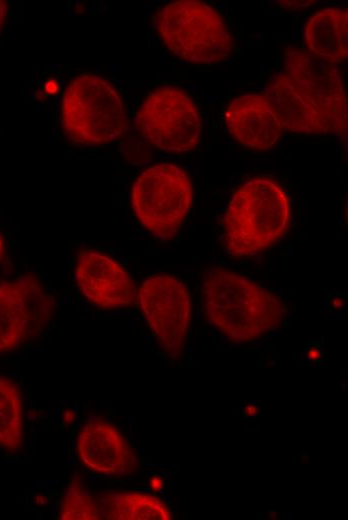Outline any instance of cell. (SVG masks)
<instances>
[{
  "label": "cell",
  "instance_id": "obj_3",
  "mask_svg": "<svg viewBox=\"0 0 348 520\" xmlns=\"http://www.w3.org/2000/svg\"><path fill=\"white\" fill-rule=\"evenodd\" d=\"M157 30L168 50L193 64H216L233 50L231 34L221 15L209 4L179 0L165 5Z\"/></svg>",
  "mask_w": 348,
  "mask_h": 520
},
{
  "label": "cell",
  "instance_id": "obj_19",
  "mask_svg": "<svg viewBox=\"0 0 348 520\" xmlns=\"http://www.w3.org/2000/svg\"><path fill=\"white\" fill-rule=\"evenodd\" d=\"M150 485H151L153 490L158 491V490H160L162 488L163 483H162V480L159 477H154L151 480V484Z\"/></svg>",
  "mask_w": 348,
  "mask_h": 520
},
{
  "label": "cell",
  "instance_id": "obj_16",
  "mask_svg": "<svg viewBox=\"0 0 348 520\" xmlns=\"http://www.w3.org/2000/svg\"><path fill=\"white\" fill-rule=\"evenodd\" d=\"M22 401L17 386L0 376V446L16 450L22 444Z\"/></svg>",
  "mask_w": 348,
  "mask_h": 520
},
{
  "label": "cell",
  "instance_id": "obj_21",
  "mask_svg": "<svg viewBox=\"0 0 348 520\" xmlns=\"http://www.w3.org/2000/svg\"><path fill=\"white\" fill-rule=\"evenodd\" d=\"M2 254H3V241H2V238L0 236V259L2 257Z\"/></svg>",
  "mask_w": 348,
  "mask_h": 520
},
{
  "label": "cell",
  "instance_id": "obj_14",
  "mask_svg": "<svg viewBox=\"0 0 348 520\" xmlns=\"http://www.w3.org/2000/svg\"><path fill=\"white\" fill-rule=\"evenodd\" d=\"M308 51L330 63L348 57V12L341 8H324L314 13L305 26Z\"/></svg>",
  "mask_w": 348,
  "mask_h": 520
},
{
  "label": "cell",
  "instance_id": "obj_6",
  "mask_svg": "<svg viewBox=\"0 0 348 520\" xmlns=\"http://www.w3.org/2000/svg\"><path fill=\"white\" fill-rule=\"evenodd\" d=\"M135 126L152 145L175 153L195 148L202 132L196 104L183 90L173 86L158 88L145 98Z\"/></svg>",
  "mask_w": 348,
  "mask_h": 520
},
{
  "label": "cell",
  "instance_id": "obj_13",
  "mask_svg": "<svg viewBox=\"0 0 348 520\" xmlns=\"http://www.w3.org/2000/svg\"><path fill=\"white\" fill-rule=\"evenodd\" d=\"M266 96L273 104L283 128L305 135L332 134L319 112L284 72L270 79Z\"/></svg>",
  "mask_w": 348,
  "mask_h": 520
},
{
  "label": "cell",
  "instance_id": "obj_10",
  "mask_svg": "<svg viewBox=\"0 0 348 520\" xmlns=\"http://www.w3.org/2000/svg\"><path fill=\"white\" fill-rule=\"evenodd\" d=\"M76 452L82 465L90 472L106 478H122L135 473L138 457L113 424L97 418L80 428Z\"/></svg>",
  "mask_w": 348,
  "mask_h": 520
},
{
  "label": "cell",
  "instance_id": "obj_7",
  "mask_svg": "<svg viewBox=\"0 0 348 520\" xmlns=\"http://www.w3.org/2000/svg\"><path fill=\"white\" fill-rule=\"evenodd\" d=\"M284 73L319 112L332 134L347 129V98L335 64L307 50L289 47L284 52Z\"/></svg>",
  "mask_w": 348,
  "mask_h": 520
},
{
  "label": "cell",
  "instance_id": "obj_5",
  "mask_svg": "<svg viewBox=\"0 0 348 520\" xmlns=\"http://www.w3.org/2000/svg\"><path fill=\"white\" fill-rule=\"evenodd\" d=\"M192 200L193 188L188 175L170 163L144 170L131 191V204L138 220L160 240H169L177 234Z\"/></svg>",
  "mask_w": 348,
  "mask_h": 520
},
{
  "label": "cell",
  "instance_id": "obj_4",
  "mask_svg": "<svg viewBox=\"0 0 348 520\" xmlns=\"http://www.w3.org/2000/svg\"><path fill=\"white\" fill-rule=\"evenodd\" d=\"M61 122L71 141L80 145L109 143L128 127L120 95L106 79L93 73L80 74L66 87Z\"/></svg>",
  "mask_w": 348,
  "mask_h": 520
},
{
  "label": "cell",
  "instance_id": "obj_12",
  "mask_svg": "<svg viewBox=\"0 0 348 520\" xmlns=\"http://www.w3.org/2000/svg\"><path fill=\"white\" fill-rule=\"evenodd\" d=\"M224 122L236 142L257 150L275 146L284 129L266 94L237 96L227 106Z\"/></svg>",
  "mask_w": 348,
  "mask_h": 520
},
{
  "label": "cell",
  "instance_id": "obj_1",
  "mask_svg": "<svg viewBox=\"0 0 348 520\" xmlns=\"http://www.w3.org/2000/svg\"><path fill=\"white\" fill-rule=\"evenodd\" d=\"M202 294L207 320L233 342L248 343L271 333L287 316L278 296L222 267L205 271Z\"/></svg>",
  "mask_w": 348,
  "mask_h": 520
},
{
  "label": "cell",
  "instance_id": "obj_2",
  "mask_svg": "<svg viewBox=\"0 0 348 520\" xmlns=\"http://www.w3.org/2000/svg\"><path fill=\"white\" fill-rule=\"evenodd\" d=\"M290 204L286 192L275 181L256 177L233 194L224 218L227 254L249 258L261 254L286 232Z\"/></svg>",
  "mask_w": 348,
  "mask_h": 520
},
{
  "label": "cell",
  "instance_id": "obj_11",
  "mask_svg": "<svg viewBox=\"0 0 348 520\" xmlns=\"http://www.w3.org/2000/svg\"><path fill=\"white\" fill-rule=\"evenodd\" d=\"M75 277L82 294L97 307L123 308L136 298L135 286L128 273L102 253L82 251L78 256Z\"/></svg>",
  "mask_w": 348,
  "mask_h": 520
},
{
  "label": "cell",
  "instance_id": "obj_20",
  "mask_svg": "<svg viewBox=\"0 0 348 520\" xmlns=\"http://www.w3.org/2000/svg\"><path fill=\"white\" fill-rule=\"evenodd\" d=\"M45 88L48 92L54 93L57 90V84L54 81H51L46 84Z\"/></svg>",
  "mask_w": 348,
  "mask_h": 520
},
{
  "label": "cell",
  "instance_id": "obj_17",
  "mask_svg": "<svg viewBox=\"0 0 348 520\" xmlns=\"http://www.w3.org/2000/svg\"><path fill=\"white\" fill-rule=\"evenodd\" d=\"M59 518L62 520L101 519L98 501L94 500L80 477H73L70 480L60 501Z\"/></svg>",
  "mask_w": 348,
  "mask_h": 520
},
{
  "label": "cell",
  "instance_id": "obj_9",
  "mask_svg": "<svg viewBox=\"0 0 348 520\" xmlns=\"http://www.w3.org/2000/svg\"><path fill=\"white\" fill-rule=\"evenodd\" d=\"M53 299L32 276L0 285V353L13 350L48 322Z\"/></svg>",
  "mask_w": 348,
  "mask_h": 520
},
{
  "label": "cell",
  "instance_id": "obj_8",
  "mask_svg": "<svg viewBox=\"0 0 348 520\" xmlns=\"http://www.w3.org/2000/svg\"><path fill=\"white\" fill-rule=\"evenodd\" d=\"M146 322L165 354L178 360L191 320V297L186 286L170 275L148 278L139 289Z\"/></svg>",
  "mask_w": 348,
  "mask_h": 520
},
{
  "label": "cell",
  "instance_id": "obj_18",
  "mask_svg": "<svg viewBox=\"0 0 348 520\" xmlns=\"http://www.w3.org/2000/svg\"><path fill=\"white\" fill-rule=\"evenodd\" d=\"M7 14V4L5 1L0 0V31L5 23Z\"/></svg>",
  "mask_w": 348,
  "mask_h": 520
},
{
  "label": "cell",
  "instance_id": "obj_15",
  "mask_svg": "<svg viewBox=\"0 0 348 520\" xmlns=\"http://www.w3.org/2000/svg\"><path fill=\"white\" fill-rule=\"evenodd\" d=\"M101 519L169 520L172 514L158 497L136 491L109 490L99 494Z\"/></svg>",
  "mask_w": 348,
  "mask_h": 520
}]
</instances>
